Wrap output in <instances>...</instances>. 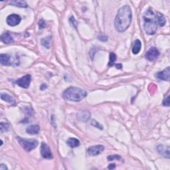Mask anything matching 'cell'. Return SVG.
I'll return each mask as SVG.
<instances>
[{"label": "cell", "mask_w": 170, "mask_h": 170, "mask_svg": "<svg viewBox=\"0 0 170 170\" xmlns=\"http://www.w3.org/2000/svg\"><path fill=\"white\" fill-rule=\"evenodd\" d=\"M157 150H158V153L162 156L168 159L169 158V146L162 144L158 145V147H157Z\"/></svg>", "instance_id": "obj_10"}, {"label": "cell", "mask_w": 170, "mask_h": 170, "mask_svg": "<svg viewBox=\"0 0 170 170\" xmlns=\"http://www.w3.org/2000/svg\"><path fill=\"white\" fill-rule=\"evenodd\" d=\"M31 81V76L30 75H27L23 76V77L19 78V79H17L15 81V83L17 84L20 87H22L23 88H28L30 85Z\"/></svg>", "instance_id": "obj_5"}, {"label": "cell", "mask_w": 170, "mask_h": 170, "mask_svg": "<svg viewBox=\"0 0 170 170\" xmlns=\"http://www.w3.org/2000/svg\"><path fill=\"white\" fill-rule=\"evenodd\" d=\"M51 37L50 36L46 37L41 39V45L45 47L46 49H50L51 47Z\"/></svg>", "instance_id": "obj_20"}, {"label": "cell", "mask_w": 170, "mask_h": 170, "mask_svg": "<svg viewBox=\"0 0 170 170\" xmlns=\"http://www.w3.org/2000/svg\"><path fill=\"white\" fill-rule=\"evenodd\" d=\"M132 19V9L129 6H124L120 8L115 18L114 26L120 33L124 32L131 24Z\"/></svg>", "instance_id": "obj_1"}, {"label": "cell", "mask_w": 170, "mask_h": 170, "mask_svg": "<svg viewBox=\"0 0 170 170\" xmlns=\"http://www.w3.org/2000/svg\"><path fill=\"white\" fill-rule=\"evenodd\" d=\"M1 99L9 103H13L14 102V98L6 93H1Z\"/></svg>", "instance_id": "obj_21"}, {"label": "cell", "mask_w": 170, "mask_h": 170, "mask_svg": "<svg viewBox=\"0 0 170 170\" xmlns=\"http://www.w3.org/2000/svg\"><path fill=\"white\" fill-rule=\"evenodd\" d=\"M98 40H100L101 41H103V42H106V41H108V37L104 35H98Z\"/></svg>", "instance_id": "obj_27"}, {"label": "cell", "mask_w": 170, "mask_h": 170, "mask_svg": "<svg viewBox=\"0 0 170 170\" xmlns=\"http://www.w3.org/2000/svg\"><path fill=\"white\" fill-rule=\"evenodd\" d=\"M7 169H8V168H7L6 165H4L3 164H1V166H0V170H7Z\"/></svg>", "instance_id": "obj_30"}, {"label": "cell", "mask_w": 170, "mask_h": 170, "mask_svg": "<svg viewBox=\"0 0 170 170\" xmlns=\"http://www.w3.org/2000/svg\"><path fill=\"white\" fill-rule=\"evenodd\" d=\"M39 27L40 29H44L46 27V23L45 22L43 19H40L38 23Z\"/></svg>", "instance_id": "obj_26"}, {"label": "cell", "mask_w": 170, "mask_h": 170, "mask_svg": "<svg viewBox=\"0 0 170 170\" xmlns=\"http://www.w3.org/2000/svg\"><path fill=\"white\" fill-rule=\"evenodd\" d=\"M0 62L1 64L6 66H9L11 65V57L7 54H1L0 55Z\"/></svg>", "instance_id": "obj_13"}, {"label": "cell", "mask_w": 170, "mask_h": 170, "mask_svg": "<svg viewBox=\"0 0 170 170\" xmlns=\"http://www.w3.org/2000/svg\"><path fill=\"white\" fill-rule=\"evenodd\" d=\"M141 48H142V43L140 40L136 39L132 47V53L134 55H137L140 51Z\"/></svg>", "instance_id": "obj_17"}, {"label": "cell", "mask_w": 170, "mask_h": 170, "mask_svg": "<svg viewBox=\"0 0 170 170\" xmlns=\"http://www.w3.org/2000/svg\"><path fill=\"white\" fill-rule=\"evenodd\" d=\"M157 19H158V22L159 25L160 27H164V26L166 25V19L165 18L164 15L161 14V13L158 12L157 13Z\"/></svg>", "instance_id": "obj_19"}, {"label": "cell", "mask_w": 170, "mask_h": 170, "mask_svg": "<svg viewBox=\"0 0 170 170\" xmlns=\"http://www.w3.org/2000/svg\"><path fill=\"white\" fill-rule=\"evenodd\" d=\"M63 97L68 100L79 102L87 96V91L78 87H69L62 93Z\"/></svg>", "instance_id": "obj_3"}, {"label": "cell", "mask_w": 170, "mask_h": 170, "mask_svg": "<svg viewBox=\"0 0 170 170\" xmlns=\"http://www.w3.org/2000/svg\"><path fill=\"white\" fill-rule=\"evenodd\" d=\"M116 60V55L114 53H110V57H109V62H108V66L112 67L114 64L115 61Z\"/></svg>", "instance_id": "obj_22"}, {"label": "cell", "mask_w": 170, "mask_h": 170, "mask_svg": "<svg viewBox=\"0 0 170 170\" xmlns=\"http://www.w3.org/2000/svg\"><path fill=\"white\" fill-rule=\"evenodd\" d=\"M115 167H116V165H115V164H112L109 165L108 168L109 169H115Z\"/></svg>", "instance_id": "obj_31"}, {"label": "cell", "mask_w": 170, "mask_h": 170, "mask_svg": "<svg viewBox=\"0 0 170 170\" xmlns=\"http://www.w3.org/2000/svg\"><path fill=\"white\" fill-rule=\"evenodd\" d=\"M18 142L26 151H31L38 146V142L35 140H25L23 138H17Z\"/></svg>", "instance_id": "obj_4"}, {"label": "cell", "mask_w": 170, "mask_h": 170, "mask_svg": "<svg viewBox=\"0 0 170 170\" xmlns=\"http://www.w3.org/2000/svg\"><path fill=\"white\" fill-rule=\"evenodd\" d=\"M21 21H22V17H21L19 15L17 14L9 15L6 19V22L7 25L11 26V27H14V26L19 25Z\"/></svg>", "instance_id": "obj_7"}, {"label": "cell", "mask_w": 170, "mask_h": 170, "mask_svg": "<svg viewBox=\"0 0 170 170\" xmlns=\"http://www.w3.org/2000/svg\"><path fill=\"white\" fill-rule=\"evenodd\" d=\"M41 154L42 157L45 159H49L53 158V154H52V151L51 150L50 148H49V146L45 142L41 143Z\"/></svg>", "instance_id": "obj_6"}, {"label": "cell", "mask_w": 170, "mask_h": 170, "mask_svg": "<svg viewBox=\"0 0 170 170\" xmlns=\"http://www.w3.org/2000/svg\"><path fill=\"white\" fill-rule=\"evenodd\" d=\"M1 41L5 44H10L14 43V39H13L12 37L10 35V34L8 32L5 33L1 35Z\"/></svg>", "instance_id": "obj_16"}, {"label": "cell", "mask_w": 170, "mask_h": 170, "mask_svg": "<svg viewBox=\"0 0 170 170\" xmlns=\"http://www.w3.org/2000/svg\"><path fill=\"white\" fill-rule=\"evenodd\" d=\"M169 104H170V102H169V96H168L167 97L164 99V100L163 101V105L165 106H169Z\"/></svg>", "instance_id": "obj_28"}, {"label": "cell", "mask_w": 170, "mask_h": 170, "mask_svg": "<svg viewBox=\"0 0 170 170\" xmlns=\"http://www.w3.org/2000/svg\"><path fill=\"white\" fill-rule=\"evenodd\" d=\"M47 86L46 84H42L40 87V89L43 90H45V88H47Z\"/></svg>", "instance_id": "obj_32"}, {"label": "cell", "mask_w": 170, "mask_h": 170, "mask_svg": "<svg viewBox=\"0 0 170 170\" xmlns=\"http://www.w3.org/2000/svg\"><path fill=\"white\" fill-rule=\"evenodd\" d=\"M116 67L118 69H122V65L120 63H118L116 65Z\"/></svg>", "instance_id": "obj_33"}, {"label": "cell", "mask_w": 170, "mask_h": 170, "mask_svg": "<svg viewBox=\"0 0 170 170\" xmlns=\"http://www.w3.org/2000/svg\"><path fill=\"white\" fill-rule=\"evenodd\" d=\"M67 144L68 146L72 148H77L80 146V141L77 139V138H70L67 141Z\"/></svg>", "instance_id": "obj_15"}, {"label": "cell", "mask_w": 170, "mask_h": 170, "mask_svg": "<svg viewBox=\"0 0 170 170\" xmlns=\"http://www.w3.org/2000/svg\"><path fill=\"white\" fill-rule=\"evenodd\" d=\"M169 75H170V68L169 67H167L166 69L164 70L163 71L158 72L156 75L157 78L161 80H169Z\"/></svg>", "instance_id": "obj_11"}, {"label": "cell", "mask_w": 170, "mask_h": 170, "mask_svg": "<svg viewBox=\"0 0 170 170\" xmlns=\"http://www.w3.org/2000/svg\"><path fill=\"white\" fill-rule=\"evenodd\" d=\"M91 116L90 112L88 111H82L80 112L77 114V118L78 120L82 122H87L90 119Z\"/></svg>", "instance_id": "obj_12"}, {"label": "cell", "mask_w": 170, "mask_h": 170, "mask_svg": "<svg viewBox=\"0 0 170 170\" xmlns=\"http://www.w3.org/2000/svg\"><path fill=\"white\" fill-rule=\"evenodd\" d=\"M39 130H40V128L38 125H31L26 129V132L30 135H36L39 134Z\"/></svg>", "instance_id": "obj_14"}, {"label": "cell", "mask_w": 170, "mask_h": 170, "mask_svg": "<svg viewBox=\"0 0 170 170\" xmlns=\"http://www.w3.org/2000/svg\"><path fill=\"white\" fill-rule=\"evenodd\" d=\"M143 29L146 34L152 35L155 34L157 31V22L156 17L153 9L150 7L143 15Z\"/></svg>", "instance_id": "obj_2"}, {"label": "cell", "mask_w": 170, "mask_h": 170, "mask_svg": "<svg viewBox=\"0 0 170 170\" xmlns=\"http://www.w3.org/2000/svg\"><path fill=\"white\" fill-rule=\"evenodd\" d=\"M10 4L19 7H24V8L28 7V4L25 1H20V0H13L10 1Z\"/></svg>", "instance_id": "obj_18"}, {"label": "cell", "mask_w": 170, "mask_h": 170, "mask_svg": "<svg viewBox=\"0 0 170 170\" xmlns=\"http://www.w3.org/2000/svg\"><path fill=\"white\" fill-rule=\"evenodd\" d=\"M159 55V51L158 49L156 47H151L149 50L146 52V58L150 61H153L154 60L158 58Z\"/></svg>", "instance_id": "obj_8"}, {"label": "cell", "mask_w": 170, "mask_h": 170, "mask_svg": "<svg viewBox=\"0 0 170 170\" xmlns=\"http://www.w3.org/2000/svg\"><path fill=\"white\" fill-rule=\"evenodd\" d=\"M108 161H113V160H115V159H117V160H119V161H122V158L121 156H120L118 155H112V156L111 155L108 157Z\"/></svg>", "instance_id": "obj_24"}, {"label": "cell", "mask_w": 170, "mask_h": 170, "mask_svg": "<svg viewBox=\"0 0 170 170\" xmlns=\"http://www.w3.org/2000/svg\"><path fill=\"white\" fill-rule=\"evenodd\" d=\"M104 150V147L102 145H97V146H91L88 149V153L90 156H98L100 153L103 152Z\"/></svg>", "instance_id": "obj_9"}, {"label": "cell", "mask_w": 170, "mask_h": 170, "mask_svg": "<svg viewBox=\"0 0 170 170\" xmlns=\"http://www.w3.org/2000/svg\"><path fill=\"white\" fill-rule=\"evenodd\" d=\"M0 129H1V132L3 133L4 132H6L9 129V125L7 123L1 122L0 124Z\"/></svg>", "instance_id": "obj_23"}, {"label": "cell", "mask_w": 170, "mask_h": 170, "mask_svg": "<svg viewBox=\"0 0 170 170\" xmlns=\"http://www.w3.org/2000/svg\"><path fill=\"white\" fill-rule=\"evenodd\" d=\"M70 22H71V23H72V25L74 27H77V20H76L75 19V17H73V16H71V17L70 18Z\"/></svg>", "instance_id": "obj_29"}, {"label": "cell", "mask_w": 170, "mask_h": 170, "mask_svg": "<svg viewBox=\"0 0 170 170\" xmlns=\"http://www.w3.org/2000/svg\"><path fill=\"white\" fill-rule=\"evenodd\" d=\"M91 124H92L93 126H95L96 128H98V129L100 130H103V126H102L101 124H99V122H98L97 121H96V120H92V122H91Z\"/></svg>", "instance_id": "obj_25"}]
</instances>
